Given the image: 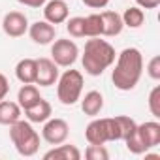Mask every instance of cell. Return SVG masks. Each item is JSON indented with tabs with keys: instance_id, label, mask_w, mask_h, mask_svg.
Listing matches in <instances>:
<instances>
[{
	"instance_id": "6da1fadb",
	"label": "cell",
	"mask_w": 160,
	"mask_h": 160,
	"mask_svg": "<svg viewBox=\"0 0 160 160\" xmlns=\"http://www.w3.org/2000/svg\"><path fill=\"white\" fill-rule=\"evenodd\" d=\"M143 73V55L138 47H126L117 55L115 70L111 72V81L119 91H134Z\"/></svg>"
},
{
	"instance_id": "7a4b0ae2",
	"label": "cell",
	"mask_w": 160,
	"mask_h": 160,
	"mask_svg": "<svg viewBox=\"0 0 160 160\" xmlns=\"http://www.w3.org/2000/svg\"><path fill=\"white\" fill-rule=\"evenodd\" d=\"M113 62H115V47L109 42L100 40V36L87 40L85 49H83V57H81V64H83L85 73L98 77Z\"/></svg>"
},
{
	"instance_id": "3957f363",
	"label": "cell",
	"mask_w": 160,
	"mask_h": 160,
	"mask_svg": "<svg viewBox=\"0 0 160 160\" xmlns=\"http://www.w3.org/2000/svg\"><path fill=\"white\" fill-rule=\"evenodd\" d=\"M10 139L21 156H34L40 149V136L30 121H17L10 126Z\"/></svg>"
},
{
	"instance_id": "277c9868",
	"label": "cell",
	"mask_w": 160,
	"mask_h": 160,
	"mask_svg": "<svg viewBox=\"0 0 160 160\" xmlns=\"http://www.w3.org/2000/svg\"><path fill=\"white\" fill-rule=\"evenodd\" d=\"M83 92V73L77 70H66L57 79V98L64 106H73L79 102Z\"/></svg>"
},
{
	"instance_id": "5b68a950",
	"label": "cell",
	"mask_w": 160,
	"mask_h": 160,
	"mask_svg": "<svg viewBox=\"0 0 160 160\" xmlns=\"http://www.w3.org/2000/svg\"><path fill=\"white\" fill-rule=\"evenodd\" d=\"M79 57V47L72 40H53L51 60L60 68H70Z\"/></svg>"
},
{
	"instance_id": "8992f818",
	"label": "cell",
	"mask_w": 160,
	"mask_h": 160,
	"mask_svg": "<svg viewBox=\"0 0 160 160\" xmlns=\"http://www.w3.org/2000/svg\"><path fill=\"white\" fill-rule=\"evenodd\" d=\"M70 134V126L64 119H47L43 122V130H42V138L49 143V145H60L68 139Z\"/></svg>"
},
{
	"instance_id": "52a82bcc",
	"label": "cell",
	"mask_w": 160,
	"mask_h": 160,
	"mask_svg": "<svg viewBox=\"0 0 160 160\" xmlns=\"http://www.w3.org/2000/svg\"><path fill=\"white\" fill-rule=\"evenodd\" d=\"M0 27H2V30L6 32V36H10V38H21L28 30V19L21 12H10V13L4 15Z\"/></svg>"
},
{
	"instance_id": "ba28073f",
	"label": "cell",
	"mask_w": 160,
	"mask_h": 160,
	"mask_svg": "<svg viewBox=\"0 0 160 160\" xmlns=\"http://www.w3.org/2000/svg\"><path fill=\"white\" fill-rule=\"evenodd\" d=\"M58 79V66L51 58H38L36 60V85L51 87Z\"/></svg>"
},
{
	"instance_id": "9c48e42d",
	"label": "cell",
	"mask_w": 160,
	"mask_h": 160,
	"mask_svg": "<svg viewBox=\"0 0 160 160\" xmlns=\"http://www.w3.org/2000/svg\"><path fill=\"white\" fill-rule=\"evenodd\" d=\"M28 36L38 45H49L57 38V27L47 23L45 19L43 21H36V23H32L28 27Z\"/></svg>"
},
{
	"instance_id": "30bf717a",
	"label": "cell",
	"mask_w": 160,
	"mask_h": 160,
	"mask_svg": "<svg viewBox=\"0 0 160 160\" xmlns=\"http://www.w3.org/2000/svg\"><path fill=\"white\" fill-rule=\"evenodd\" d=\"M85 138L89 145H104L109 141V128L108 119H94L85 128Z\"/></svg>"
},
{
	"instance_id": "8fae6325",
	"label": "cell",
	"mask_w": 160,
	"mask_h": 160,
	"mask_svg": "<svg viewBox=\"0 0 160 160\" xmlns=\"http://www.w3.org/2000/svg\"><path fill=\"white\" fill-rule=\"evenodd\" d=\"M43 17L47 23L51 25H62L66 23L68 15H70V10H68V4L64 2V0H49V2L43 4Z\"/></svg>"
},
{
	"instance_id": "7c38bea8",
	"label": "cell",
	"mask_w": 160,
	"mask_h": 160,
	"mask_svg": "<svg viewBox=\"0 0 160 160\" xmlns=\"http://www.w3.org/2000/svg\"><path fill=\"white\" fill-rule=\"evenodd\" d=\"M100 19H102V36H106V38L119 36L124 28L122 19L117 12H102Z\"/></svg>"
},
{
	"instance_id": "4fadbf2b",
	"label": "cell",
	"mask_w": 160,
	"mask_h": 160,
	"mask_svg": "<svg viewBox=\"0 0 160 160\" xmlns=\"http://www.w3.org/2000/svg\"><path fill=\"white\" fill-rule=\"evenodd\" d=\"M138 134L143 139L147 149H152V147L160 145V122L147 121L143 124H138Z\"/></svg>"
},
{
	"instance_id": "5bb4252c",
	"label": "cell",
	"mask_w": 160,
	"mask_h": 160,
	"mask_svg": "<svg viewBox=\"0 0 160 160\" xmlns=\"http://www.w3.org/2000/svg\"><path fill=\"white\" fill-rule=\"evenodd\" d=\"M81 100V111L87 117H98L100 111L104 109V96L98 91H89Z\"/></svg>"
},
{
	"instance_id": "9a60e30c",
	"label": "cell",
	"mask_w": 160,
	"mask_h": 160,
	"mask_svg": "<svg viewBox=\"0 0 160 160\" xmlns=\"http://www.w3.org/2000/svg\"><path fill=\"white\" fill-rule=\"evenodd\" d=\"M21 106L17 102H10V100H0V124L4 126H12L13 122H17L21 119Z\"/></svg>"
},
{
	"instance_id": "2e32d148",
	"label": "cell",
	"mask_w": 160,
	"mask_h": 160,
	"mask_svg": "<svg viewBox=\"0 0 160 160\" xmlns=\"http://www.w3.org/2000/svg\"><path fill=\"white\" fill-rule=\"evenodd\" d=\"M51 113H53V108L43 98H40L34 106H30L28 109H25V115H27V119L30 122H45L51 117Z\"/></svg>"
},
{
	"instance_id": "e0dca14e",
	"label": "cell",
	"mask_w": 160,
	"mask_h": 160,
	"mask_svg": "<svg viewBox=\"0 0 160 160\" xmlns=\"http://www.w3.org/2000/svg\"><path fill=\"white\" fill-rule=\"evenodd\" d=\"M45 160H79L81 158V151L75 145H57L55 149L47 151L43 154Z\"/></svg>"
},
{
	"instance_id": "ac0fdd59",
	"label": "cell",
	"mask_w": 160,
	"mask_h": 160,
	"mask_svg": "<svg viewBox=\"0 0 160 160\" xmlns=\"http://www.w3.org/2000/svg\"><path fill=\"white\" fill-rule=\"evenodd\" d=\"M15 77L23 85L36 83V60L34 58H21L15 66Z\"/></svg>"
},
{
	"instance_id": "d6986e66",
	"label": "cell",
	"mask_w": 160,
	"mask_h": 160,
	"mask_svg": "<svg viewBox=\"0 0 160 160\" xmlns=\"http://www.w3.org/2000/svg\"><path fill=\"white\" fill-rule=\"evenodd\" d=\"M40 98H42V96H40V91H38V87L32 85V83L23 85V87L19 89V92H17V104L21 106L23 111L28 109L30 106H34Z\"/></svg>"
},
{
	"instance_id": "ffe728a7",
	"label": "cell",
	"mask_w": 160,
	"mask_h": 160,
	"mask_svg": "<svg viewBox=\"0 0 160 160\" xmlns=\"http://www.w3.org/2000/svg\"><path fill=\"white\" fill-rule=\"evenodd\" d=\"M122 19V25L128 27V28H139L143 23H145V13L139 6H130L124 10V13L121 15Z\"/></svg>"
},
{
	"instance_id": "44dd1931",
	"label": "cell",
	"mask_w": 160,
	"mask_h": 160,
	"mask_svg": "<svg viewBox=\"0 0 160 160\" xmlns=\"http://www.w3.org/2000/svg\"><path fill=\"white\" fill-rule=\"evenodd\" d=\"M85 36L87 38H98L102 36V19L100 13H91L85 17Z\"/></svg>"
},
{
	"instance_id": "7402d4cb",
	"label": "cell",
	"mask_w": 160,
	"mask_h": 160,
	"mask_svg": "<svg viewBox=\"0 0 160 160\" xmlns=\"http://www.w3.org/2000/svg\"><path fill=\"white\" fill-rule=\"evenodd\" d=\"M124 143H126V149L132 152V154H143V152H147L149 149L145 147V143H143V139L139 138V134H138V128L124 139Z\"/></svg>"
},
{
	"instance_id": "603a6c76",
	"label": "cell",
	"mask_w": 160,
	"mask_h": 160,
	"mask_svg": "<svg viewBox=\"0 0 160 160\" xmlns=\"http://www.w3.org/2000/svg\"><path fill=\"white\" fill-rule=\"evenodd\" d=\"M66 30L72 38H85V17L66 19Z\"/></svg>"
},
{
	"instance_id": "cb8c5ba5",
	"label": "cell",
	"mask_w": 160,
	"mask_h": 160,
	"mask_svg": "<svg viewBox=\"0 0 160 160\" xmlns=\"http://www.w3.org/2000/svg\"><path fill=\"white\" fill-rule=\"evenodd\" d=\"M117 122H119V126H121V141H124V139L138 128V122H136L134 119L126 117V115H119V117H117Z\"/></svg>"
},
{
	"instance_id": "d4e9b609",
	"label": "cell",
	"mask_w": 160,
	"mask_h": 160,
	"mask_svg": "<svg viewBox=\"0 0 160 160\" xmlns=\"http://www.w3.org/2000/svg\"><path fill=\"white\" fill-rule=\"evenodd\" d=\"M149 111L154 119H160V85H156L151 92H149Z\"/></svg>"
},
{
	"instance_id": "484cf974",
	"label": "cell",
	"mask_w": 160,
	"mask_h": 160,
	"mask_svg": "<svg viewBox=\"0 0 160 160\" xmlns=\"http://www.w3.org/2000/svg\"><path fill=\"white\" fill-rule=\"evenodd\" d=\"M85 158H89V160H108L109 152L104 145H89L87 151H85Z\"/></svg>"
},
{
	"instance_id": "4316f807",
	"label": "cell",
	"mask_w": 160,
	"mask_h": 160,
	"mask_svg": "<svg viewBox=\"0 0 160 160\" xmlns=\"http://www.w3.org/2000/svg\"><path fill=\"white\" fill-rule=\"evenodd\" d=\"M147 73L152 81H160V57H152L147 64Z\"/></svg>"
},
{
	"instance_id": "83f0119b",
	"label": "cell",
	"mask_w": 160,
	"mask_h": 160,
	"mask_svg": "<svg viewBox=\"0 0 160 160\" xmlns=\"http://www.w3.org/2000/svg\"><path fill=\"white\" fill-rule=\"evenodd\" d=\"M108 128H109V141H121V126L117 122V117H108Z\"/></svg>"
},
{
	"instance_id": "f1b7e54d",
	"label": "cell",
	"mask_w": 160,
	"mask_h": 160,
	"mask_svg": "<svg viewBox=\"0 0 160 160\" xmlns=\"http://www.w3.org/2000/svg\"><path fill=\"white\" fill-rule=\"evenodd\" d=\"M10 92V81L4 73H0V100H4Z\"/></svg>"
},
{
	"instance_id": "f546056e",
	"label": "cell",
	"mask_w": 160,
	"mask_h": 160,
	"mask_svg": "<svg viewBox=\"0 0 160 160\" xmlns=\"http://www.w3.org/2000/svg\"><path fill=\"white\" fill-rule=\"evenodd\" d=\"M81 2L87 6V8H92V10H102L109 4V0H81Z\"/></svg>"
},
{
	"instance_id": "4dcf8cb0",
	"label": "cell",
	"mask_w": 160,
	"mask_h": 160,
	"mask_svg": "<svg viewBox=\"0 0 160 160\" xmlns=\"http://www.w3.org/2000/svg\"><path fill=\"white\" fill-rule=\"evenodd\" d=\"M136 4L141 10H154V8H158L160 0H136Z\"/></svg>"
},
{
	"instance_id": "1f68e13d",
	"label": "cell",
	"mask_w": 160,
	"mask_h": 160,
	"mask_svg": "<svg viewBox=\"0 0 160 160\" xmlns=\"http://www.w3.org/2000/svg\"><path fill=\"white\" fill-rule=\"evenodd\" d=\"M19 4H23V6H27V8H42L47 0H17Z\"/></svg>"
},
{
	"instance_id": "d6a6232c",
	"label": "cell",
	"mask_w": 160,
	"mask_h": 160,
	"mask_svg": "<svg viewBox=\"0 0 160 160\" xmlns=\"http://www.w3.org/2000/svg\"><path fill=\"white\" fill-rule=\"evenodd\" d=\"M145 158H147V160H158L160 156H158V154H147V152H145Z\"/></svg>"
}]
</instances>
